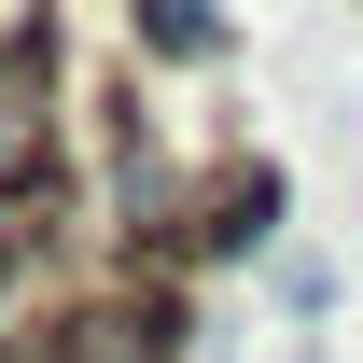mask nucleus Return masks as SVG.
Listing matches in <instances>:
<instances>
[{"instance_id":"nucleus-1","label":"nucleus","mask_w":363,"mask_h":363,"mask_svg":"<svg viewBox=\"0 0 363 363\" xmlns=\"http://www.w3.org/2000/svg\"><path fill=\"white\" fill-rule=\"evenodd\" d=\"M266 238H279V168H210V196H196V252L238 266V252H266Z\"/></svg>"},{"instance_id":"nucleus-2","label":"nucleus","mask_w":363,"mask_h":363,"mask_svg":"<svg viewBox=\"0 0 363 363\" xmlns=\"http://www.w3.org/2000/svg\"><path fill=\"white\" fill-rule=\"evenodd\" d=\"M126 43L140 56H182V70H224V0H126Z\"/></svg>"},{"instance_id":"nucleus-3","label":"nucleus","mask_w":363,"mask_h":363,"mask_svg":"<svg viewBox=\"0 0 363 363\" xmlns=\"http://www.w3.org/2000/svg\"><path fill=\"white\" fill-rule=\"evenodd\" d=\"M43 238H56V224L0 210V321H28V308H43Z\"/></svg>"}]
</instances>
